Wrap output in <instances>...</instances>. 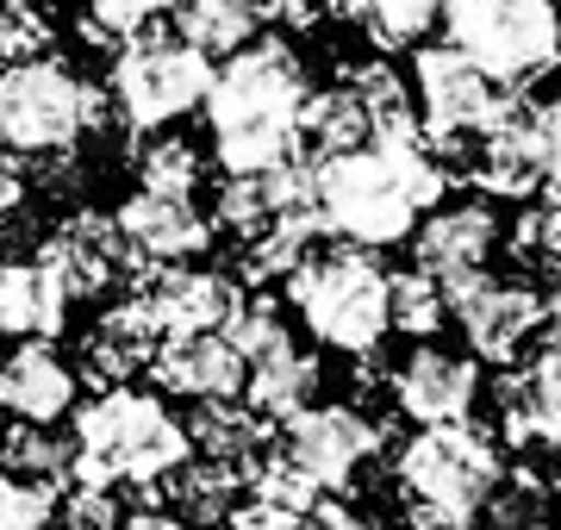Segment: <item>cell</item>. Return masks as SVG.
I'll return each instance as SVG.
<instances>
[{
    "instance_id": "1",
    "label": "cell",
    "mask_w": 561,
    "mask_h": 530,
    "mask_svg": "<svg viewBox=\"0 0 561 530\" xmlns=\"http://www.w3.org/2000/svg\"><path fill=\"white\" fill-rule=\"evenodd\" d=\"M319 182V212L324 231H337L356 250H387L405 244L419 219L437 212V200L449 194V163H443L431 138L419 143H362L343 157H319L312 163Z\"/></svg>"
},
{
    "instance_id": "2",
    "label": "cell",
    "mask_w": 561,
    "mask_h": 530,
    "mask_svg": "<svg viewBox=\"0 0 561 530\" xmlns=\"http://www.w3.org/2000/svg\"><path fill=\"white\" fill-rule=\"evenodd\" d=\"M306 101H312V82L280 38H256L238 57H225L206 94V125H213L225 175H275L300 163Z\"/></svg>"
},
{
    "instance_id": "3",
    "label": "cell",
    "mask_w": 561,
    "mask_h": 530,
    "mask_svg": "<svg viewBox=\"0 0 561 530\" xmlns=\"http://www.w3.org/2000/svg\"><path fill=\"white\" fill-rule=\"evenodd\" d=\"M412 530H474L505 487V449L486 425H431L412 430L393 456Z\"/></svg>"
},
{
    "instance_id": "4",
    "label": "cell",
    "mask_w": 561,
    "mask_h": 530,
    "mask_svg": "<svg viewBox=\"0 0 561 530\" xmlns=\"http://www.w3.org/2000/svg\"><path fill=\"white\" fill-rule=\"evenodd\" d=\"M76 481L88 487H162L169 474L194 462L187 425L162 406V393L113 388L81 406L76 430Z\"/></svg>"
},
{
    "instance_id": "5",
    "label": "cell",
    "mask_w": 561,
    "mask_h": 530,
    "mask_svg": "<svg viewBox=\"0 0 561 530\" xmlns=\"http://www.w3.org/2000/svg\"><path fill=\"white\" fill-rule=\"evenodd\" d=\"M287 307L300 312V325L312 331V344L337 349L368 362L387 325V268L368 250L343 244V250H312L294 275H287Z\"/></svg>"
},
{
    "instance_id": "6",
    "label": "cell",
    "mask_w": 561,
    "mask_h": 530,
    "mask_svg": "<svg viewBox=\"0 0 561 530\" xmlns=\"http://www.w3.org/2000/svg\"><path fill=\"white\" fill-rule=\"evenodd\" d=\"M412 101H419V125H424V138L443 150L449 175L468 157V138L481 143L530 113L518 88L493 82L481 62L461 57L456 44H419L412 50Z\"/></svg>"
},
{
    "instance_id": "7",
    "label": "cell",
    "mask_w": 561,
    "mask_h": 530,
    "mask_svg": "<svg viewBox=\"0 0 561 530\" xmlns=\"http://www.w3.org/2000/svg\"><path fill=\"white\" fill-rule=\"evenodd\" d=\"M106 94L69 62L38 57L0 69V150L7 157H62L76 150L88 131L106 125Z\"/></svg>"
},
{
    "instance_id": "8",
    "label": "cell",
    "mask_w": 561,
    "mask_h": 530,
    "mask_svg": "<svg viewBox=\"0 0 561 530\" xmlns=\"http://www.w3.org/2000/svg\"><path fill=\"white\" fill-rule=\"evenodd\" d=\"M213 57L194 50L181 32L150 25L144 38H131L125 50H113L106 69V106L125 131H169L175 119H187L194 106H206L213 94Z\"/></svg>"
},
{
    "instance_id": "9",
    "label": "cell",
    "mask_w": 561,
    "mask_h": 530,
    "mask_svg": "<svg viewBox=\"0 0 561 530\" xmlns=\"http://www.w3.org/2000/svg\"><path fill=\"white\" fill-rule=\"evenodd\" d=\"M443 32L468 62H481L493 82L518 94L556 76L561 62V13L549 0H449Z\"/></svg>"
},
{
    "instance_id": "10",
    "label": "cell",
    "mask_w": 561,
    "mask_h": 530,
    "mask_svg": "<svg viewBox=\"0 0 561 530\" xmlns=\"http://www.w3.org/2000/svg\"><path fill=\"white\" fill-rule=\"evenodd\" d=\"M38 268L62 287V300H106V293H131L144 263L119 238L113 212H69V219L44 238Z\"/></svg>"
},
{
    "instance_id": "11",
    "label": "cell",
    "mask_w": 561,
    "mask_h": 530,
    "mask_svg": "<svg viewBox=\"0 0 561 530\" xmlns=\"http://www.w3.org/2000/svg\"><path fill=\"white\" fill-rule=\"evenodd\" d=\"M381 443H387V430L362 406H350V400L306 406L300 418H287V430H280V456H287L319 493H343L375 456H381Z\"/></svg>"
},
{
    "instance_id": "12",
    "label": "cell",
    "mask_w": 561,
    "mask_h": 530,
    "mask_svg": "<svg viewBox=\"0 0 561 530\" xmlns=\"http://www.w3.org/2000/svg\"><path fill=\"white\" fill-rule=\"evenodd\" d=\"M449 319H456L468 356L486 368H512L524 344L542 331V293L530 281H500V275H474V281L449 287Z\"/></svg>"
},
{
    "instance_id": "13",
    "label": "cell",
    "mask_w": 561,
    "mask_h": 530,
    "mask_svg": "<svg viewBox=\"0 0 561 530\" xmlns=\"http://www.w3.org/2000/svg\"><path fill=\"white\" fill-rule=\"evenodd\" d=\"M387 393H393L400 418H412L419 430L468 425L481 412V362L456 356L443 344H419V349H405V362L387 375Z\"/></svg>"
},
{
    "instance_id": "14",
    "label": "cell",
    "mask_w": 561,
    "mask_h": 530,
    "mask_svg": "<svg viewBox=\"0 0 561 530\" xmlns=\"http://www.w3.org/2000/svg\"><path fill=\"white\" fill-rule=\"evenodd\" d=\"M144 312L157 319L162 337H201V331H225L250 300V287H238L225 268H144L138 287Z\"/></svg>"
},
{
    "instance_id": "15",
    "label": "cell",
    "mask_w": 561,
    "mask_h": 530,
    "mask_svg": "<svg viewBox=\"0 0 561 530\" xmlns=\"http://www.w3.org/2000/svg\"><path fill=\"white\" fill-rule=\"evenodd\" d=\"M500 238H505V224L493 212V200H481V194L474 200H449L412 231V256H419L412 268H424L443 287H461V281H474V275H486Z\"/></svg>"
},
{
    "instance_id": "16",
    "label": "cell",
    "mask_w": 561,
    "mask_h": 530,
    "mask_svg": "<svg viewBox=\"0 0 561 530\" xmlns=\"http://www.w3.org/2000/svg\"><path fill=\"white\" fill-rule=\"evenodd\" d=\"M113 224H119V238L131 244V256L144 268H187L194 256L213 250V219L201 206L169 200V194H144V187L119 200Z\"/></svg>"
},
{
    "instance_id": "17",
    "label": "cell",
    "mask_w": 561,
    "mask_h": 530,
    "mask_svg": "<svg viewBox=\"0 0 561 530\" xmlns=\"http://www.w3.org/2000/svg\"><path fill=\"white\" fill-rule=\"evenodd\" d=\"M500 437L518 456L561 449V344H542L524 368H512L500 388Z\"/></svg>"
},
{
    "instance_id": "18",
    "label": "cell",
    "mask_w": 561,
    "mask_h": 530,
    "mask_svg": "<svg viewBox=\"0 0 561 530\" xmlns=\"http://www.w3.org/2000/svg\"><path fill=\"white\" fill-rule=\"evenodd\" d=\"M474 157H461L456 175L486 200H542V182H549V163H542V138H537V113H524L518 125H505L493 138L468 143Z\"/></svg>"
},
{
    "instance_id": "19",
    "label": "cell",
    "mask_w": 561,
    "mask_h": 530,
    "mask_svg": "<svg viewBox=\"0 0 561 530\" xmlns=\"http://www.w3.org/2000/svg\"><path fill=\"white\" fill-rule=\"evenodd\" d=\"M150 375H157L162 393H181L194 406H213V400H243V381L250 368L219 331H201V337H162L157 356H150Z\"/></svg>"
},
{
    "instance_id": "20",
    "label": "cell",
    "mask_w": 561,
    "mask_h": 530,
    "mask_svg": "<svg viewBox=\"0 0 561 530\" xmlns=\"http://www.w3.org/2000/svg\"><path fill=\"white\" fill-rule=\"evenodd\" d=\"M76 406V368L62 362L57 344H13L0 356V412L13 425H57Z\"/></svg>"
},
{
    "instance_id": "21",
    "label": "cell",
    "mask_w": 561,
    "mask_h": 530,
    "mask_svg": "<svg viewBox=\"0 0 561 530\" xmlns=\"http://www.w3.org/2000/svg\"><path fill=\"white\" fill-rule=\"evenodd\" d=\"M157 344H162V331H157V319L144 312V300L138 293H119V300L88 325V344H81V381H94L101 393L131 388V375L150 368Z\"/></svg>"
},
{
    "instance_id": "22",
    "label": "cell",
    "mask_w": 561,
    "mask_h": 530,
    "mask_svg": "<svg viewBox=\"0 0 561 530\" xmlns=\"http://www.w3.org/2000/svg\"><path fill=\"white\" fill-rule=\"evenodd\" d=\"M69 325V300H62V287L50 281L32 263H13V256H0V337H44V344H57V331Z\"/></svg>"
},
{
    "instance_id": "23",
    "label": "cell",
    "mask_w": 561,
    "mask_h": 530,
    "mask_svg": "<svg viewBox=\"0 0 561 530\" xmlns=\"http://www.w3.org/2000/svg\"><path fill=\"white\" fill-rule=\"evenodd\" d=\"M350 94L362 101L368 113V143H419L424 125H419V101H412V82H405L393 62L368 57L356 69H343Z\"/></svg>"
},
{
    "instance_id": "24",
    "label": "cell",
    "mask_w": 561,
    "mask_h": 530,
    "mask_svg": "<svg viewBox=\"0 0 561 530\" xmlns=\"http://www.w3.org/2000/svg\"><path fill=\"white\" fill-rule=\"evenodd\" d=\"M312 400H319V356H306L300 344L268 356V362H256L250 381H243V406L256 412L262 425H287V418H300Z\"/></svg>"
},
{
    "instance_id": "25",
    "label": "cell",
    "mask_w": 561,
    "mask_h": 530,
    "mask_svg": "<svg viewBox=\"0 0 561 530\" xmlns=\"http://www.w3.org/2000/svg\"><path fill=\"white\" fill-rule=\"evenodd\" d=\"M243 487H250V469H231V462H187L181 474H169L162 481V499H169V511H175L181 525H225L231 518V506L243 499Z\"/></svg>"
},
{
    "instance_id": "26",
    "label": "cell",
    "mask_w": 561,
    "mask_h": 530,
    "mask_svg": "<svg viewBox=\"0 0 561 530\" xmlns=\"http://www.w3.org/2000/svg\"><path fill=\"white\" fill-rule=\"evenodd\" d=\"M187 443L201 449L206 462L250 469L256 456H268V425H262L243 400H213V406H194V418H187Z\"/></svg>"
},
{
    "instance_id": "27",
    "label": "cell",
    "mask_w": 561,
    "mask_h": 530,
    "mask_svg": "<svg viewBox=\"0 0 561 530\" xmlns=\"http://www.w3.org/2000/svg\"><path fill=\"white\" fill-rule=\"evenodd\" d=\"M175 32L194 50H206V57H238L243 44H256V0H181L175 7Z\"/></svg>"
},
{
    "instance_id": "28",
    "label": "cell",
    "mask_w": 561,
    "mask_h": 530,
    "mask_svg": "<svg viewBox=\"0 0 561 530\" xmlns=\"http://www.w3.org/2000/svg\"><path fill=\"white\" fill-rule=\"evenodd\" d=\"M368 143V113L350 94V82L312 88V101L300 113V150H319V157H343V150H362Z\"/></svg>"
},
{
    "instance_id": "29",
    "label": "cell",
    "mask_w": 561,
    "mask_h": 530,
    "mask_svg": "<svg viewBox=\"0 0 561 530\" xmlns=\"http://www.w3.org/2000/svg\"><path fill=\"white\" fill-rule=\"evenodd\" d=\"M343 20L362 25V38L381 50H419L431 20H443L449 0H331Z\"/></svg>"
},
{
    "instance_id": "30",
    "label": "cell",
    "mask_w": 561,
    "mask_h": 530,
    "mask_svg": "<svg viewBox=\"0 0 561 530\" xmlns=\"http://www.w3.org/2000/svg\"><path fill=\"white\" fill-rule=\"evenodd\" d=\"M0 469L13 481H32V487L57 493L62 481H76V443L57 437L50 425H13L0 437Z\"/></svg>"
},
{
    "instance_id": "31",
    "label": "cell",
    "mask_w": 561,
    "mask_h": 530,
    "mask_svg": "<svg viewBox=\"0 0 561 530\" xmlns=\"http://www.w3.org/2000/svg\"><path fill=\"white\" fill-rule=\"evenodd\" d=\"M443 319H449V287L431 281L424 268H400L387 275V325L405 331L412 344H437Z\"/></svg>"
},
{
    "instance_id": "32",
    "label": "cell",
    "mask_w": 561,
    "mask_h": 530,
    "mask_svg": "<svg viewBox=\"0 0 561 530\" xmlns=\"http://www.w3.org/2000/svg\"><path fill=\"white\" fill-rule=\"evenodd\" d=\"M206 182V157L201 143L187 138H169V131H157V138L138 150V187L144 194H169V200H194Z\"/></svg>"
},
{
    "instance_id": "33",
    "label": "cell",
    "mask_w": 561,
    "mask_h": 530,
    "mask_svg": "<svg viewBox=\"0 0 561 530\" xmlns=\"http://www.w3.org/2000/svg\"><path fill=\"white\" fill-rule=\"evenodd\" d=\"M181 0H81V38L101 50H125L131 38H144L162 13H175Z\"/></svg>"
},
{
    "instance_id": "34",
    "label": "cell",
    "mask_w": 561,
    "mask_h": 530,
    "mask_svg": "<svg viewBox=\"0 0 561 530\" xmlns=\"http://www.w3.org/2000/svg\"><path fill=\"white\" fill-rule=\"evenodd\" d=\"M219 337L243 356V368H256V362H268V356H280V349H294V331L280 319V300H268V293H250L238 307V319H231Z\"/></svg>"
},
{
    "instance_id": "35",
    "label": "cell",
    "mask_w": 561,
    "mask_h": 530,
    "mask_svg": "<svg viewBox=\"0 0 561 530\" xmlns=\"http://www.w3.org/2000/svg\"><path fill=\"white\" fill-rule=\"evenodd\" d=\"M505 244H512V263H518L524 275H561V206L530 200L518 219H512Z\"/></svg>"
},
{
    "instance_id": "36",
    "label": "cell",
    "mask_w": 561,
    "mask_h": 530,
    "mask_svg": "<svg viewBox=\"0 0 561 530\" xmlns=\"http://www.w3.org/2000/svg\"><path fill=\"white\" fill-rule=\"evenodd\" d=\"M0 530H57V493L32 481H0Z\"/></svg>"
},
{
    "instance_id": "37",
    "label": "cell",
    "mask_w": 561,
    "mask_h": 530,
    "mask_svg": "<svg viewBox=\"0 0 561 530\" xmlns=\"http://www.w3.org/2000/svg\"><path fill=\"white\" fill-rule=\"evenodd\" d=\"M125 511L119 499H113V487H88V481H76V487L57 499V530H119Z\"/></svg>"
},
{
    "instance_id": "38",
    "label": "cell",
    "mask_w": 561,
    "mask_h": 530,
    "mask_svg": "<svg viewBox=\"0 0 561 530\" xmlns=\"http://www.w3.org/2000/svg\"><path fill=\"white\" fill-rule=\"evenodd\" d=\"M225 525H231V530H294L300 518H294V511H280V506H268V499H256V493L243 487V499L231 506Z\"/></svg>"
},
{
    "instance_id": "39",
    "label": "cell",
    "mask_w": 561,
    "mask_h": 530,
    "mask_svg": "<svg viewBox=\"0 0 561 530\" xmlns=\"http://www.w3.org/2000/svg\"><path fill=\"white\" fill-rule=\"evenodd\" d=\"M294 530H368V518H362L356 506H350V499H337V493H324L319 506L306 511L300 525Z\"/></svg>"
},
{
    "instance_id": "40",
    "label": "cell",
    "mask_w": 561,
    "mask_h": 530,
    "mask_svg": "<svg viewBox=\"0 0 561 530\" xmlns=\"http://www.w3.org/2000/svg\"><path fill=\"white\" fill-rule=\"evenodd\" d=\"M324 7H331V0H256V13H262V20L294 25V32H312V25L324 20Z\"/></svg>"
},
{
    "instance_id": "41",
    "label": "cell",
    "mask_w": 561,
    "mask_h": 530,
    "mask_svg": "<svg viewBox=\"0 0 561 530\" xmlns=\"http://www.w3.org/2000/svg\"><path fill=\"white\" fill-rule=\"evenodd\" d=\"M20 206H25V163H20V157H7V150H0V224L13 219Z\"/></svg>"
},
{
    "instance_id": "42",
    "label": "cell",
    "mask_w": 561,
    "mask_h": 530,
    "mask_svg": "<svg viewBox=\"0 0 561 530\" xmlns=\"http://www.w3.org/2000/svg\"><path fill=\"white\" fill-rule=\"evenodd\" d=\"M119 530H187V525H181L169 506H138V511H125Z\"/></svg>"
},
{
    "instance_id": "43",
    "label": "cell",
    "mask_w": 561,
    "mask_h": 530,
    "mask_svg": "<svg viewBox=\"0 0 561 530\" xmlns=\"http://www.w3.org/2000/svg\"><path fill=\"white\" fill-rule=\"evenodd\" d=\"M542 337H549V344H561V281L542 293Z\"/></svg>"
},
{
    "instance_id": "44",
    "label": "cell",
    "mask_w": 561,
    "mask_h": 530,
    "mask_svg": "<svg viewBox=\"0 0 561 530\" xmlns=\"http://www.w3.org/2000/svg\"><path fill=\"white\" fill-rule=\"evenodd\" d=\"M512 530H549V525H542V518H537V525H512Z\"/></svg>"
},
{
    "instance_id": "45",
    "label": "cell",
    "mask_w": 561,
    "mask_h": 530,
    "mask_svg": "<svg viewBox=\"0 0 561 530\" xmlns=\"http://www.w3.org/2000/svg\"><path fill=\"white\" fill-rule=\"evenodd\" d=\"M0 481H7V469H0Z\"/></svg>"
}]
</instances>
